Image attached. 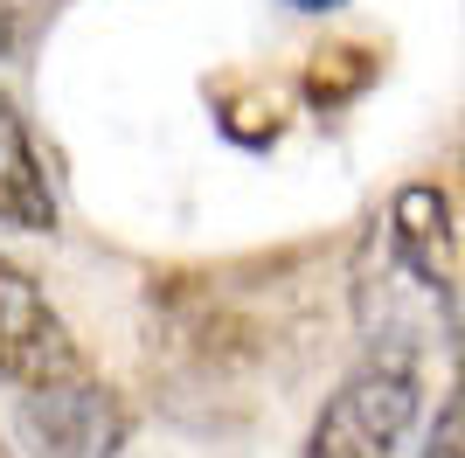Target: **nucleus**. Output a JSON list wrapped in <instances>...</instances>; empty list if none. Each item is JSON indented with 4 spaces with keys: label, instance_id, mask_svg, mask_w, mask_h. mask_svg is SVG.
Segmentation results:
<instances>
[{
    "label": "nucleus",
    "instance_id": "obj_1",
    "mask_svg": "<svg viewBox=\"0 0 465 458\" xmlns=\"http://www.w3.org/2000/svg\"><path fill=\"white\" fill-rule=\"evenodd\" d=\"M417 403H424L417 362L403 347H382L320 403L306 431V458H396V444L417 423Z\"/></svg>",
    "mask_w": 465,
    "mask_h": 458
},
{
    "label": "nucleus",
    "instance_id": "obj_2",
    "mask_svg": "<svg viewBox=\"0 0 465 458\" xmlns=\"http://www.w3.org/2000/svg\"><path fill=\"white\" fill-rule=\"evenodd\" d=\"M15 431L35 458H118L133 444V403L97 375H63L42 389H21Z\"/></svg>",
    "mask_w": 465,
    "mask_h": 458
},
{
    "label": "nucleus",
    "instance_id": "obj_3",
    "mask_svg": "<svg viewBox=\"0 0 465 458\" xmlns=\"http://www.w3.org/2000/svg\"><path fill=\"white\" fill-rule=\"evenodd\" d=\"M382 236H389V264L403 271L410 285L445 313L451 334H459V209H451V194L438 181L396 188Z\"/></svg>",
    "mask_w": 465,
    "mask_h": 458
},
{
    "label": "nucleus",
    "instance_id": "obj_4",
    "mask_svg": "<svg viewBox=\"0 0 465 458\" xmlns=\"http://www.w3.org/2000/svg\"><path fill=\"white\" fill-rule=\"evenodd\" d=\"M77 368H84V354L70 341L63 313L49 305V292L21 264L0 257V382L42 389V382H63V375H77Z\"/></svg>",
    "mask_w": 465,
    "mask_h": 458
},
{
    "label": "nucleus",
    "instance_id": "obj_5",
    "mask_svg": "<svg viewBox=\"0 0 465 458\" xmlns=\"http://www.w3.org/2000/svg\"><path fill=\"white\" fill-rule=\"evenodd\" d=\"M0 229H28V236L56 229L49 167H42L35 139H28V118H21V105L7 91H0Z\"/></svg>",
    "mask_w": 465,
    "mask_h": 458
},
{
    "label": "nucleus",
    "instance_id": "obj_6",
    "mask_svg": "<svg viewBox=\"0 0 465 458\" xmlns=\"http://www.w3.org/2000/svg\"><path fill=\"white\" fill-rule=\"evenodd\" d=\"M49 28V0H0V63H21Z\"/></svg>",
    "mask_w": 465,
    "mask_h": 458
},
{
    "label": "nucleus",
    "instance_id": "obj_7",
    "mask_svg": "<svg viewBox=\"0 0 465 458\" xmlns=\"http://www.w3.org/2000/svg\"><path fill=\"white\" fill-rule=\"evenodd\" d=\"M424 458H459V403L438 410V423H430V438H424Z\"/></svg>",
    "mask_w": 465,
    "mask_h": 458
},
{
    "label": "nucleus",
    "instance_id": "obj_8",
    "mask_svg": "<svg viewBox=\"0 0 465 458\" xmlns=\"http://www.w3.org/2000/svg\"><path fill=\"white\" fill-rule=\"evenodd\" d=\"M278 7H292V15H333V7H348V0H278Z\"/></svg>",
    "mask_w": 465,
    "mask_h": 458
}]
</instances>
